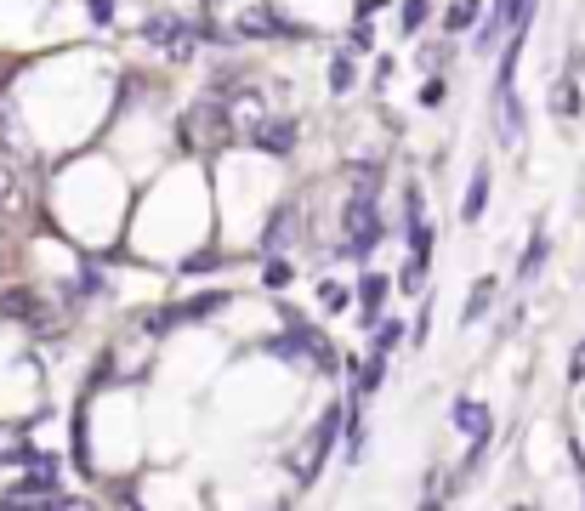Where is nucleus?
I'll return each instance as SVG.
<instances>
[{
    "instance_id": "obj_5",
    "label": "nucleus",
    "mask_w": 585,
    "mask_h": 511,
    "mask_svg": "<svg viewBox=\"0 0 585 511\" xmlns=\"http://www.w3.org/2000/svg\"><path fill=\"white\" fill-rule=\"evenodd\" d=\"M23 205H29V182H23V171H12V159H0V222L18 216Z\"/></svg>"
},
{
    "instance_id": "obj_21",
    "label": "nucleus",
    "mask_w": 585,
    "mask_h": 511,
    "mask_svg": "<svg viewBox=\"0 0 585 511\" xmlns=\"http://www.w3.org/2000/svg\"><path fill=\"white\" fill-rule=\"evenodd\" d=\"M290 284V262H273L267 267V290H284Z\"/></svg>"
},
{
    "instance_id": "obj_18",
    "label": "nucleus",
    "mask_w": 585,
    "mask_h": 511,
    "mask_svg": "<svg viewBox=\"0 0 585 511\" xmlns=\"http://www.w3.org/2000/svg\"><path fill=\"white\" fill-rule=\"evenodd\" d=\"M319 301L330 307V313H341V307L353 301V290H347V284H330V279H324V284H319Z\"/></svg>"
},
{
    "instance_id": "obj_11",
    "label": "nucleus",
    "mask_w": 585,
    "mask_h": 511,
    "mask_svg": "<svg viewBox=\"0 0 585 511\" xmlns=\"http://www.w3.org/2000/svg\"><path fill=\"white\" fill-rule=\"evenodd\" d=\"M489 301H495V279H483L478 290H472V301L461 307V324H478V318L489 313Z\"/></svg>"
},
{
    "instance_id": "obj_14",
    "label": "nucleus",
    "mask_w": 585,
    "mask_h": 511,
    "mask_svg": "<svg viewBox=\"0 0 585 511\" xmlns=\"http://www.w3.org/2000/svg\"><path fill=\"white\" fill-rule=\"evenodd\" d=\"M409 335V324H398V318H381V330H375V358L387 353V347H398Z\"/></svg>"
},
{
    "instance_id": "obj_20",
    "label": "nucleus",
    "mask_w": 585,
    "mask_h": 511,
    "mask_svg": "<svg viewBox=\"0 0 585 511\" xmlns=\"http://www.w3.org/2000/svg\"><path fill=\"white\" fill-rule=\"evenodd\" d=\"M211 267H216V250H199V256L182 262V273H211Z\"/></svg>"
},
{
    "instance_id": "obj_2",
    "label": "nucleus",
    "mask_w": 585,
    "mask_h": 511,
    "mask_svg": "<svg viewBox=\"0 0 585 511\" xmlns=\"http://www.w3.org/2000/svg\"><path fill=\"white\" fill-rule=\"evenodd\" d=\"M142 40L160 46L171 63H194V52H199V29L182 18V12H148V18H142Z\"/></svg>"
},
{
    "instance_id": "obj_7",
    "label": "nucleus",
    "mask_w": 585,
    "mask_h": 511,
    "mask_svg": "<svg viewBox=\"0 0 585 511\" xmlns=\"http://www.w3.org/2000/svg\"><path fill=\"white\" fill-rule=\"evenodd\" d=\"M245 40H273V35H296L290 23H279V18H267V12H239V23H233Z\"/></svg>"
},
{
    "instance_id": "obj_6",
    "label": "nucleus",
    "mask_w": 585,
    "mask_h": 511,
    "mask_svg": "<svg viewBox=\"0 0 585 511\" xmlns=\"http://www.w3.org/2000/svg\"><path fill=\"white\" fill-rule=\"evenodd\" d=\"M296 228H302V205H284V211H273V222H267L262 233V250H279L296 239Z\"/></svg>"
},
{
    "instance_id": "obj_4",
    "label": "nucleus",
    "mask_w": 585,
    "mask_h": 511,
    "mask_svg": "<svg viewBox=\"0 0 585 511\" xmlns=\"http://www.w3.org/2000/svg\"><path fill=\"white\" fill-rule=\"evenodd\" d=\"M449 421H455V432H466L472 443L489 438V404H478V398H455V409H449Z\"/></svg>"
},
{
    "instance_id": "obj_16",
    "label": "nucleus",
    "mask_w": 585,
    "mask_h": 511,
    "mask_svg": "<svg viewBox=\"0 0 585 511\" xmlns=\"http://www.w3.org/2000/svg\"><path fill=\"white\" fill-rule=\"evenodd\" d=\"M330 86H336V91H353V57H347V52L330 57Z\"/></svg>"
},
{
    "instance_id": "obj_24",
    "label": "nucleus",
    "mask_w": 585,
    "mask_h": 511,
    "mask_svg": "<svg viewBox=\"0 0 585 511\" xmlns=\"http://www.w3.org/2000/svg\"><path fill=\"white\" fill-rule=\"evenodd\" d=\"M0 267H6V262H0Z\"/></svg>"
},
{
    "instance_id": "obj_13",
    "label": "nucleus",
    "mask_w": 585,
    "mask_h": 511,
    "mask_svg": "<svg viewBox=\"0 0 585 511\" xmlns=\"http://www.w3.org/2000/svg\"><path fill=\"white\" fill-rule=\"evenodd\" d=\"M540 262H546V233L534 228V245L523 250V267H517V279H534V273H540Z\"/></svg>"
},
{
    "instance_id": "obj_12",
    "label": "nucleus",
    "mask_w": 585,
    "mask_h": 511,
    "mask_svg": "<svg viewBox=\"0 0 585 511\" xmlns=\"http://www.w3.org/2000/svg\"><path fill=\"white\" fill-rule=\"evenodd\" d=\"M478 12H483L478 0H455V6L444 12V23L455 29V35H461V29H472V23H478Z\"/></svg>"
},
{
    "instance_id": "obj_23",
    "label": "nucleus",
    "mask_w": 585,
    "mask_h": 511,
    "mask_svg": "<svg viewBox=\"0 0 585 511\" xmlns=\"http://www.w3.org/2000/svg\"><path fill=\"white\" fill-rule=\"evenodd\" d=\"M91 23H103L108 29V23H114V0H91Z\"/></svg>"
},
{
    "instance_id": "obj_10",
    "label": "nucleus",
    "mask_w": 585,
    "mask_h": 511,
    "mask_svg": "<svg viewBox=\"0 0 585 511\" xmlns=\"http://www.w3.org/2000/svg\"><path fill=\"white\" fill-rule=\"evenodd\" d=\"M551 114H563V120H574V114H580V91H574V74H563V80L551 86Z\"/></svg>"
},
{
    "instance_id": "obj_22",
    "label": "nucleus",
    "mask_w": 585,
    "mask_h": 511,
    "mask_svg": "<svg viewBox=\"0 0 585 511\" xmlns=\"http://www.w3.org/2000/svg\"><path fill=\"white\" fill-rule=\"evenodd\" d=\"M426 23V0H409L404 6V29H421Z\"/></svg>"
},
{
    "instance_id": "obj_1",
    "label": "nucleus",
    "mask_w": 585,
    "mask_h": 511,
    "mask_svg": "<svg viewBox=\"0 0 585 511\" xmlns=\"http://www.w3.org/2000/svg\"><path fill=\"white\" fill-rule=\"evenodd\" d=\"M381 233H387V222L375 211V182L358 177L353 199H347V256H370L381 245Z\"/></svg>"
},
{
    "instance_id": "obj_8",
    "label": "nucleus",
    "mask_w": 585,
    "mask_h": 511,
    "mask_svg": "<svg viewBox=\"0 0 585 511\" xmlns=\"http://www.w3.org/2000/svg\"><path fill=\"white\" fill-rule=\"evenodd\" d=\"M483 205H489V165L472 171V188H466V199H461V222H478Z\"/></svg>"
},
{
    "instance_id": "obj_9",
    "label": "nucleus",
    "mask_w": 585,
    "mask_h": 511,
    "mask_svg": "<svg viewBox=\"0 0 585 511\" xmlns=\"http://www.w3.org/2000/svg\"><path fill=\"white\" fill-rule=\"evenodd\" d=\"M387 290H392V279H381V273H364V279H358V301H364V313H370V324H375V313H381V301H387Z\"/></svg>"
},
{
    "instance_id": "obj_3",
    "label": "nucleus",
    "mask_w": 585,
    "mask_h": 511,
    "mask_svg": "<svg viewBox=\"0 0 585 511\" xmlns=\"http://www.w3.org/2000/svg\"><path fill=\"white\" fill-rule=\"evenodd\" d=\"M296 137H302V131H296V120H284V114H267V120L250 131V142H256L262 154H273V159L296 154Z\"/></svg>"
},
{
    "instance_id": "obj_15",
    "label": "nucleus",
    "mask_w": 585,
    "mask_h": 511,
    "mask_svg": "<svg viewBox=\"0 0 585 511\" xmlns=\"http://www.w3.org/2000/svg\"><path fill=\"white\" fill-rule=\"evenodd\" d=\"M523 6H529V0H495V29H506V23H529Z\"/></svg>"
},
{
    "instance_id": "obj_19",
    "label": "nucleus",
    "mask_w": 585,
    "mask_h": 511,
    "mask_svg": "<svg viewBox=\"0 0 585 511\" xmlns=\"http://www.w3.org/2000/svg\"><path fill=\"white\" fill-rule=\"evenodd\" d=\"M421 279H426V262L421 256H409L404 273H398V290H421Z\"/></svg>"
},
{
    "instance_id": "obj_17",
    "label": "nucleus",
    "mask_w": 585,
    "mask_h": 511,
    "mask_svg": "<svg viewBox=\"0 0 585 511\" xmlns=\"http://www.w3.org/2000/svg\"><path fill=\"white\" fill-rule=\"evenodd\" d=\"M381 375H387V364H381V358H364V364H358V392H375Z\"/></svg>"
}]
</instances>
